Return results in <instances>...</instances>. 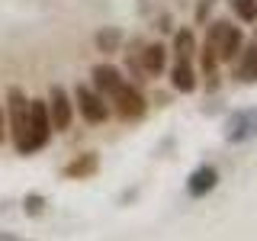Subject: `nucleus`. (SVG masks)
Wrapping results in <instances>:
<instances>
[{"label":"nucleus","mask_w":257,"mask_h":241,"mask_svg":"<svg viewBox=\"0 0 257 241\" xmlns=\"http://www.w3.org/2000/svg\"><path fill=\"white\" fill-rule=\"evenodd\" d=\"M119 42H122V32H119L116 26H106V29H100V32H96V48H100L103 55L119 52Z\"/></svg>","instance_id":"2eb2a0df"},{"label":"nucleus","mask_w":257,"mask_h":241,"mask_svg":"<svg viewBox=\"0 0 257 241\" xmlns=\"http://www.w3.org/2000/svg\"><path fill=\"white\" fill-rule=\"evenodd\" d=\"M7 109H10V135L13 145H20L26 139V123H29V96L20 87H10L7 93Z\"/></svg>","instance_id":"39448f33"},{"label":"nucleus","mask_w":257,"mask_h":241,"mask_svg":"<svg viewBox=\"0 0 257 241\" xmlns=\"http://www.w3.org/2000/svg\"><path fill=\"white\" fill-rule=\"evenodd\" d=\"M74 103H77L80 116H84L87 123H93V126H100V123H106V119H109V106L103 103V96L96 93L93 87H87V84H80L77 90H74Z\"/></svg>","instance_id":"423d86ee"},{"label":"nucleus","mask_w":257,"mask_h":241,"mask_svg":"<svg viewBox=\"0 0 257 241\" xmlns=\"http://www.w3.org/2000/svg\"><path fill=\"white\" fill-rule=\"evenodd\" d=\"M238 77L244 84H254L257 80V42L241 48V64H238Z\"/></svg>","instance_id":"ddd939ff"},{"label":"nucleus","mask_w":257,"mask_h":241,"mask_svg":"<svg viewBox=\"0 0 257 241\" xmlns=\"http://www.w3.org/2000/svg\"><path fill=\"white\" fill-rule=\"evenodd\" d=\"M125 80H122V74H119V68H112V64H96L93 68V90L96 93H106V96H112L122 87Z\"/></svg>","instance_id":"1a4fd4ad"},{"label":"nucleus","mask_w":257,"mask_h":241,"mask_svg":"<svg viewBox=\"0 0 257 241\" xmlns=\"http://www.w3.org/2000/svg\"><path fill=\"white\" fill-rule=\"evenodd\" d=\"M96 167H100V158H96L93 151H84V155H77L68 167H64V177H71V180H84V177L96 174Z\"/></svg>","instance_id":"9d476101"},{"label":"nucleus","mask_w":257,"mask_h":241,"mask_svg":"<svg viewBox=\"0 0 257 241\" xmlns=\"http://www.w3.org/2000/svg\"><path fill=\"white\" fill-rule=\"evenodd\" d=\"M42 209H45V199L39 196V193H29V196H26V212L29 215H39Z\"/></svg>","instance_id":"f3484780"},{"label":"nucleus","mask_w":257,"mask_h":241,"mask_svg":"<svg viewBox=\"0 0 257 241\" xmlns=\"http://www.w3.org/2000/svg\"><path fill=\"white\" fill-rule=\"evenodd\" d=\"M206 45L215 48V58L219 61H231L241 55V45H244V32H241L238 26H231V23H212L209 26V36H206Z\"/></svg>","instance_id":"f03ea898"},{"label":"nucleus","mask_w":257,"mask_h":241,"mask_svg":"<svg viewBox=\"0 0 257 241\" xmlns=\"http://www.w3.org/2000/svg\"><path fill=\"white\" fill-rule=\"evenodd\" d=\"M112 106H116L119 119H142L145 116V96L135 90V87L122 84L116 93H112Z\"/></svg>","instance_id":"0eeeda50"},{"label":"nucleus","mask_w":257,"mask_h":241,"mask_svg":"<svg viewBox=\"0 0 257 241\" xmlns=\"http://www.w3.org/2000/svg\"><path fill=\"white\" fill-rule=\"evenodd\" d=\"M257 139V109H235L225 119V142L241 145Z\"/></svg>","instance_id":"20e7f679"},{"label":"nucleus","mask_w":257,"mask_h":241,"mask_svg":"<svg viewBox=\"0 0 257 241\" xmlns=\"http://www.w3.org/2000/svg\"><path fill=\"white\" fill-rule=\"evenodd\" d=\"M228 4L244 23H257V0H228Z\"/></svg>","instance_id":"dca6fc26"},{"label":"nucleus","mask_w":257,"mask_h":241,"mask_svg":"<svg viewBox=\"0 0 257 241\" xmlns=\"http://www.w3.org/2000/svg\"><path fill=\"white\" fill-rule=\"evenodd\" d=\"M174 55H177V61H190L196 55V36L190 29H180L174 36Z\"/></svg>","instance_id":"4468645a"},{"label":"nucleus","mask_w":257,"mask_h":241,"mask_svg":"<svg viewBox=\"0 0 257 241\" xmlns=\"http://www.w3.org/2000/svg\"><path fill=\"white\" fill-rule=\"evenodd\" d=\"M52 139V119H48V103L45 100H29V123H26V139L16 145L20 155H32V151L45 148Z\"/></svg>","instance_id":"f257e3e1"},{"label":"nucleus","mask_w":257,"mask_h":241,"mask_svg":"<svg viewBox=\"0 0 257 241\" xmlns=\"http://www.w3.org/2000/svg\"><path fill=\"white\" fill-rule=\"evenodd\" d=\"M215 183H219V171L212 164H203L187 177V193L190 196H206V193L215 190Z\"/></svg>","instance_id":"6e6552de"},{"label":"nucleus","mask_w":257,"mask_h":241,"mask_svg":"<svg viewBox=\"0 0 257 241\" xmlns=\"http://www.w3.org/2000/svg\"><path fill=\"white\" fill-rule=\"evenodd\" d=\"M48 119H52V132H64L71 129V119H74V100L68 96L61 84H55L48 90Z\"/></svg>","instance_id":"7ed1b4c3"},{"label":"nucleus","mask_w":257,"mask_h":241,"mask_svg":"<svg viewBox=\"0 0 257 241\" xmlns=\"http://www.w3.org/2000/svg\"><path fill=\"white\" fill-rule=\"evenodd\" d=\"M164 64H167V48L164 45H145V52H142V71L145 74H151V77H158L161 71H164Z\"/></svg>","instance_id":"9b49d317"},{"label":"nucleus","mask_w":257,"mask_h":241,"mask_svg":"<svg viewBox=\"0 0 257 241\" xmlns=\"http://www.w3.org/2000/svg\"><path fill=\"white\" fill-rule=\"evenodd\" d=\"M171 84L180 93H193V90H196V71H193L190 61H177L171 68Z\"/></svg>","instance_id":"f8f14e48"},{"label":"nucleus","mask_w":257,"mask_h":241,"mask_svg":"<svg viewBox=\"0 0 257 241\" xmlns=\"http://www.w3.org/2000/svg\"><path fill=\"white\" fill-rule=\"evenodd\" d=\"M0 139H4V106H0Z\"/></svg>","instance_id":"6ab92c4d"},{"label":"nucleus","mask_w":257,"mask_h":241,"mask_svg":"<svg viewBox=\"0 0 257 241\" xmlns=\"http://www.w3.org/2000/svg\"><path fill=\"white\" fill-rule=\"evenodd\" d=\"M209 10H212V0H199V7H196V23H203Z\"/></svg>","instance_id":"a211bd4d"}]
</instances>
